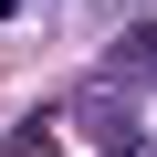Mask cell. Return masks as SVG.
Segmentation results:
<instances>
[{
    "label": "cell",
    "instance_id": "1",
    "mask_svg": "<svg viewBox=\"0 0 157 157\" xmlns=\"http://www.w3.org/2000/svg\"><path fill=\"white\" fill-rule=\"evenodd\" d=\"M0 11H21V0H0Z\"/></svg>",
    "mask_w": 157,
    "mask_h": 157
}]
</instances>
